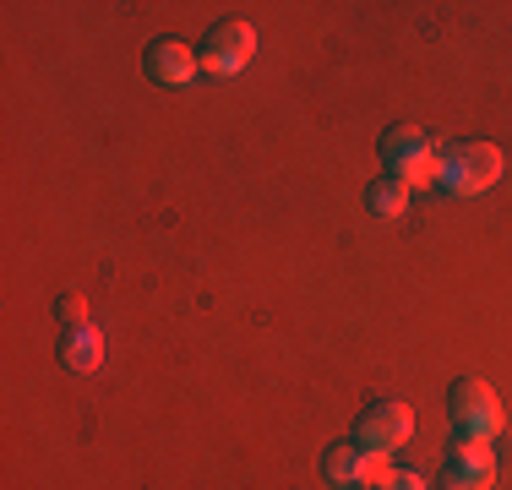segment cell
<instances>
[{
	"label": "cell",
	"instance_id": "obj_1",
	"mask_svg": "<svg viewBox=\"0 0 512 490\" xmlns=\"http://www.w3.org/2000/svg\"><path fill=\"white\" fill-rule=\"evenodd\" d=\"M502 169H507V158H502V147H491V142H453L436 158V180L453 196L491 191L496 180H502Z\"/></svg>",
	"mask_w": 512,
	"mask_h": 490
},
{
	"label": "cell",
	"instance_id": "obj_2",
	"mask_svg": "<svg viewBox=\"0 0 512 490\" xmlns=\"http://www.w3.org/2000/svg\"><path fill=\"white\" fill-rule=\"evenodd\" d=\"M322 474L338 490H382L387 480H393L387 452H371V447H360V441H338V447H327L322 452Z\"/></svg>",
	"mask_w": 512,
	"mask_h": 490
},
{
	"label": "cell",
	"instance_id": "obj_3",
	"mask_svg": "<svg viewBox=\"0 0 512 490\" xmlns=\"http://www.w3.org/2000/svg\"><path fill=\"white\" fill-rule=\"evenodd\" d=\"M382 158H387V175L404 180V186H425V180H436V147L425 131L414 126H393L382 137Z\"/></svg>",
	"mask_w": 512,
	"mask_h": 490
},
{
	"label": "cell",
	"instance_id": "obj_4",
	"mask_svg": "<svg viewBox=\"0 0 512 490\" xmlns=\"http://www.w3.org/2000/svg\"><path fill=\"white\" fill-rule=\"evenodd\" d=\"M496 485V452L485 436H463L453 452H447L442 469V490H491Z\"/></svg>",
	"mask_w": 512,
	"mask_h": 490
},
{
	"label": "cell",
	"instance_id": "obj_5",
	"mask_svg": "<svg viewBox=\"0 0 512 490\" xmlns=\"http://www.w3.org/2000/svg\"><path fill=\"white\" fill-rule=\"evenodd\" d=\"M453 420L463 425V436H496L502 431V403H496V392L480 382V376H463L453 382Z\"/></svg>",
	"mask_w": 512,
	"mask_h": 490
},
{
	"label": "cell",
	"instance_id": "obj_6",
	"mask_svg": "<svg viewBox=\"0 0 512 490\" xmlns=\"http://www.w3.org/2000/svg\"><path fill=\"white\" fill-rule=\"evenodd\" d=\"M409 431H414L409 403L382 398V403H371V409L360 414L355 441H360V447H371V452H393V447H404V441H409Z\"/></svg>",
	"mask_w": 512,
	"mask_h": 490
},
{
	"label": "cell",
	"instance_id": "obj_7",
	"mask_svg": "<svg viewBox=\"0 0 512 490\" xmlns=\"http://www.w3.org/2000/svg\"><path fill=\"white\" fill-rule=\"evenodd\" d=\"M251 55H256V33L246 28V22H218V28L202 39V49H197V60L213 71V77H235Z\"/></svg>",
	"mask_w": 512,
	"mask_h": 490
},
{
	"label": "cell",
	"instance_id": "obj_8",
	"mask_svg": "<svg viewBox=\"0 0 512 490\" xmlns=\"http://www.w3.org/2000/svg\"><path fill=\"white\" fill-rule=\"evenodd\" d=\"M197 71H202L197 49H186L180 39H158V44L148 49V77L164 82V88H186Z\"/></svg>",
	"mask_w": 512,
	"mask_h": 490
},
{
	"label": "cell",
	"instance_id": "obj_9",
	"mask_svg": "<svg viewBox=\"0 0 512 490\" xmlns=\"http://www.w3.org/2000/svg\"><path fill=\"white\" fill-rule=\"evenodd\" d=\"M365 202H371V213H382V218H398L409 207V186L404 180H393V175H382L371 191H365Z\"/></svg>",
	"mask_w": 512,
	"mask_h": 490
},
{
	"label": "cell",
	"instance_id": "obj_10",
	"mask_svg": "<svg viewBox=\"0 0 512 490\" xmlns=\"http://www.w3.org/2000/svg\"><path fill=\"white\" fill-rule=\"evenodd\" d=\"M82 311H88V305H82V294H66V300H60V322H77L82 327Z\"/></svg>",
	"mask_w": 512,
	"mask_h": 490
},
{
	"label": "cell",
	"instance_id": "obj_11",
	"mask_svg": "<svg viewBox=\"0 0 512 490\" xmlns=\"http://www.w3.org/2000/svg\"><path fill=\"white\" fill-rule=\"evenodd\" d=\"M382 490H425V480H420V474H393Z\"/></svg>",
	"mask_w": 512,
	"mask_h": 490
}]
</instances>
